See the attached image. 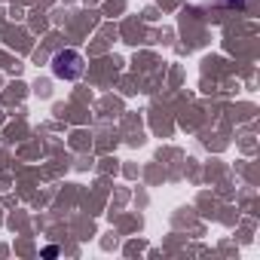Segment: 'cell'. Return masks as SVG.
<instances>
[{
    "mask_svg": "<svg viewBox=\"0 0 260 260\" xmlns=\"http://www.w3.org/2000/svg\"><path fill=\"white\" fill-rule=\"evenodd\" d=\"M55 254H58V248H55V245H49V248L43 251V257H55Z\"/></svg>",
    "mask_w": 260,
    "mask_h": 260,
    "instance_id": "obj_2",
    "label": "cell"
},
{
    "mask_svg": "<svg viewBox=\"0 0 260 260\" xmlns=\"http://www.w3.org/2000/svg\"><path fill=\"white\" fill-rule=\"evenodd\" d=\"M52 74L58 80H77L83 74V55L77 49H61L52 58Z\"/></svg>",
    "mask_w": 260,
    "mask_h": 260,
    "instance_id": "obj_1",
    "label": "cell"
}]
</instances>
